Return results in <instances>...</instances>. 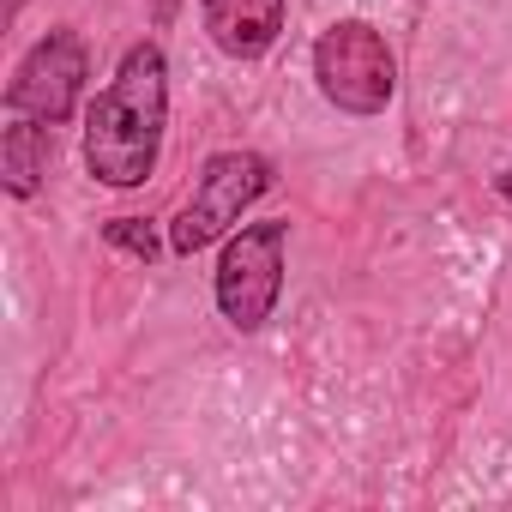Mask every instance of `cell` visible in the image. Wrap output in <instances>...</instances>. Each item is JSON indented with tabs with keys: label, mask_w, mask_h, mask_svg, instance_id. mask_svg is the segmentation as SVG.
<instances>
[{
	"label": "cell",
	"mask_w": 512,
	"mask_h": 512,
	"mask_svg": "<svg viewBox=\"0 0 512 512\" xmlns=\"http://www.w3.org/2000/svg\"><path fill=\"white\" fill-rule=\"evenodd\" d=\"M314 79H320V97L344 115H380L398 91V61L386 49V37L362 19H344L332 25L320 43H314Z\"/></svg>",
	"instance_id": "cell-3"
},
{
	"label": "cell",
	"mask_w": 512,
	"mask_h": 512,
	"mask_svg": "<svg viewBox=\"0 0 512 512\" xmlns=\"http://www.w3.org/2000/svg\"><path fill=\"white\" fill-rule=\"evenodd\" d=\"M272 181H278V175H272V163H266L260 151H217V157L199 169L187 205L175 211L169 247H175V253H199V247L223 241V235L241 223V211H247L253 199L272 193Z\"/></svg>",
	"instance_id": "cell-2"
},
{
	"label": "cell",
	"mask_w": 512,
	"mask_h": 512,
	"mask_svg": "<svg viewBox=\"0 0 512 512\" xmlns=\"http://www.w3.org/2000/svg\"><path fill=\"white\" fill-rule=\"evenodd\" d=\"M205 31L229 61H253L284 37V0H199Z\"/></svg>",
	"instance_id": "cell-6"
},
{
	"label": "cell",
	"mask_w": 512,
	"mask_h": 512,
	"mask_svg": "<svg viewBox=\"0 0 512 512\" xmlns=\"http://www.w3.org/2000/svg\"><path fill=\"white\" fill-rule=\"evenodd\" d=\"M175 13H181V0H151V25H157V31H169Z\"/></svg>",
	"instance_id": "cell-9"
},
{
	"label": "cell",
	"mask_w": 512,
	"mask_h": 512,
	"mask_svg": "<svg viewBox=\"0 0 512 512\" xmlns=\"http://www.w3.org/2000/svg\"><path fill=\"white\" fill-rule=\"evenodd\" d=\"M284 241L290 223H241L217 260V308L235 332H260L284 296Z\"/></svg>",
	"instance_id": "cell-4"
},
{
	"label": "cell",
	"mask_w": 512,
	"mask_h": 512,
	"mask_svg": "<svg viewBox=\"0 0 512 512\" xmlns=\"http://www.w3.org/2000/svg\"><path fill=\"white\" fill-rule=\"evenodd\" d=\"M49 157H55V127L37 121V115H19L0 139V175H7V193L13 199H31L49 175Z\"/></svg>",
	"instance_id": "cell-7"
},
{
	"label": "cell",
	"mask_w": 512,
	"mask_h": 512,
	"mask_svg": "<svg viewBox=\"0 0 512 512\" xmlns=\"http://www.w3.org/2000/svg\"><path fill=\"white\" fill-rule=\"evenodd\" d=\"M79 91H85V43H79V31H49L19 61V73L7 85V109L61 127L79 109Z\"/></svg>",
	"instance_id": "cell-5"
},
{
	"label": "cell",
	"mask_w": 512,
	"mask_h": 512,
	"mask_svg": "<svg viewBox=\"0 0 512 512\" xmlns=\"http://www.w3.org/2000/svg\"><path fill=\"white\" fill-rule=\"evenodd\" d=\"M169 127V61L157 43H133L115 79L85 109V169L103 187H139L163 157Z\"/></svg>",
	"instance_id": "cell-1"
},
{
	"label": "cell",
	"mask_w": 512,
	"mask_h": 512,
	"mask_svg": "<svg viewBox=\"0 0 512 512\" xmlns=\"http://www.w3.org/2000/svg\"><path fill=\"white\" fill-rule=\"evenodd\" d=\"M19 7H25V0H7V13H19Z\"/></svg>",
	"instance_id": "cell-11"
},
{
	"label": "cell",
	"mask_w": 512,
	"mask_h": 512,
	"mask_svg": "<svg viewBox=\"0 0 512 512\" xmlns=\"http://www.w3.org/2000/svg\"><path fill=\"white\" fill-rule=\"evenodd\" d=\"M500 193H506V199H512V175H500Z\"/></svg>",
	"instance_id": "cell-10"
},
{
	"label": "cell",
	"mask_w": 512,
	"mask_h": 512,
	"mask_svg": "<svg viewBox=\"0 0 512 512\" xmlns=\"http://www.w3.org/2000/svg\"><path fill=\"white\" fill-rule=\"evenodd\" d=\"M103 235H109L115 247L139 253V260H157V229H151L145 217H115V223H103Z\"/></svg>",
	"instance_id": "cell-8"
}]
</instances>
